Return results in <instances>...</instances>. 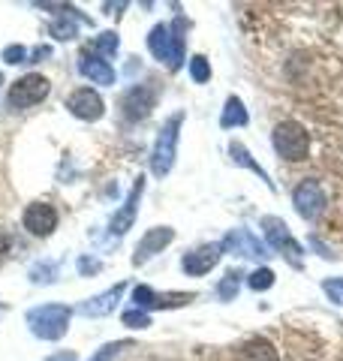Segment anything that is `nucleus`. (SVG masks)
I'll list each match as a JSON object with an SVG mask.
<instances>
[{
    "mask_svg": "<svg viewBox=\"0 0 343 361\" xmlns=\"http://www.w3.org/2000/svg\"><path fill=\"white\" fill-rule=\"evenodd\" d=\"M124 292H127V283H114L112 289L100 292V295H94V298L85 301V304H78V313H82V316H90V319L109 316L114 307H118V301H121Z\"/></svg>",
    "mask_w": 343,
    "mask_h": 361,
    "instance_id": "16",
    "label": "nucleus"
},
{
    "mask_svg": "<svg viewBox=\"0 0 343 361\" xmlns=\"http://www.w3.org/2000/svg\"><path fill=\"white\" fill-rule=\"evenodd\" d=\"M292 205L299 211L301 220L316 223L328 208V196L316 178H304V180H299V187L292 190Z\"/></svg>",
    "mask_w": 343,
    "mask_h": 361,
    "instance_id": "6",
    "label": "nucleus"
},
{
    "mask_svg": "<svg viewBox=\"0 0 343 361\" xmlns=\"http://www.w3.org/2000/svg\"><path fill=\"white\" fill-rule=\"evenodd\" d=\"M157 106V87L154 85H133L127 94L121 97V115L130 123H139L154 111Z\"/></svg>",
    "mask_w": 343,
    "mask_h": 361,
    "instance_id": "8",
    "label": "nucleus"
},
{
    "mask_svg": "<svg viewBox=\"0 0 343 361\" xmlns=\"http://www.w3.org/2000/svg\"><path fill=\"white\" fill-rule=\"evenodd\" d=\"M223 250L235 253V256H247V259H259V256H268V250L259 244V238L250 229H232L223 238Z\"/></svg>",
    "mask_w": 343,
    "mask_h": 361,
    "instance_id": "15",
    "label": "nucleus"
},
{
    "mask_svg": "<svg viewBox=\"0 0 343 361\" xmlns=\"http://www.w3.org/2000/svg\"><path fill=\"white\" fill-rule=\"evenodd\" d=\"M4 310H6V307H4V304H0V313H4Z\"/></svg>",
    "mask_w": 343,
    "mask_h": 361,
    "instance_id": "34",
    "label": "nucleus"
},
{
    "mask_svg": "<svg viewBox=\"0 0 343 361\" xmlns=\"http://www.w3.org/2000/svg\"><path fill=\"white\" fill-rule=\"evenodd\" d=\"M247 286L253 289V292H265L274 286V271L271 268H256L253 274L247 277Z\"/></svg>",
    "mask_w": 343,
    "mask_h": 361,
    "instance_id": "25",
    "label": "nucleus"
},
{
    "mask_svg": "<svg viewBox=\"0 0 343 361\" xmlns=\"http://www.w3.org/2000/svg\"><path fill=\"white\" fill-rule=\"evenodd\" d=\"M193 298V292H169V295H163V292H154L151 286H136L133 289V307H139V310H163V307H184V304H190Z\"/></svg>",
    "mask_w": 343,
    "mask_h": 361,
    "instance_id": "9",
    "label": "nucleus"
},
{
    "mask_svg": "<svg viewBox=\"0 0 343 361\" xmlns=\"http://www.w3.org/2000/svg\"><path fill=\"white\" fill-rule=\"evenodd\" d=\"M190 78L196 85H205L211 78V61L205 58V54H196V58H190Z\"/></svg>",
    "mask_w": 343,
    "mask_h": 361,
    "instance_id": "24",
    "label": "nucleus"
},
{
    "mask_svg": "<svg viewBox=\"0 0 343 361\" xmlns=\"http://www.w3.org/2000/svg\"><path fill=\"white\" fill-rule=\"evenodd\" d=\"M238 289H241V271H226L223 280L217 283V295L220 301H235Z\"/></svg>",
    "mask_w": 343,
    "mask_h": 361,
    "instance_id": "23",
    "label": "nucleus"
},
{
    "mask_svg": "<svg viewBox=\"0 0 343 361\" xmlns=\"http://www.w3.org/2000/svg\"><path fill=\"white\" fill-rule=\"evenodd\" d=\"M181 123H184V111L172 115L163 127H160L157 139H154V148H151V172L157 178H166L175 166V157H178V139H181Z\"/></svg>",
    "mask_w": 343,
    "mask_h": 361,
    "instance_id": "3",
    "label": "nucleus"
},
{
    "mask_svg": "<svg viewBox=\"0 0 343 361\" xmlns=\"http://www.w3.org/2000/svg\"><path fill=\"white\" fill-rule=\"evenodd\" d=\"M142 193H145V178H136V184H133V190H130V196H127V202L121 205V211L112 217V223H109V232L112 235H124L133 226V220H136V214H139V202H142Z\"/></svg>",
    "mask_w": 343,
    "mask_h": 361,
    "instance_id": "14",
    "label": "nucleus"
},
{
    "mask_svg": "<svg viewBox=\"0 0 343 361\" xmlns=\"http://www.w3.org/2000/svg\"><path fill=\"white\" fill-rule=\"evenodd\" d=\"M130 346H133L130 341H114V343H106V346H102L100 353H97L94 358H90V361H112L114 355H121L124 349H130Z\"/></svg>",
    "mask_w": 343,
    "mask_h": 361,
    "instance_id": "29",
    "label": "nucleus"
},
{
    "mask_svg": "<svg viewBox=\"0 0 343 361\" xmlns=\"http://www.w3.org/2000/svg\"><path fill=\"white\" fill-rule=\"evenodd\" d=\"M21 226L33 235V238H45L57 229V208L49 205V202H30L21 214Z\"/></svg>",
    "mask_w": 343,
    "mask_h": 361,
    "instance_id": "11",
    "label": "nucleus"
},
{
    "mask_svg": "<svg viewBox=\"0 0 343 361\" xmlns=\"http://www.w3.org/2000/svg\"><path fill=\"white\" fill-rule=\"evenodd\" d=\"M114 51H118V33H114V30L100 33L97 39L88 42V54H97V58H102V61H109Z\"/></svg>",
    "mask_w": 343,
    "mask_h": 361,
    "instance_id": "22",
    "label": "nucleus"
},
{
    "mask_svg": "<svg viewBox=\"0 0 343 361\" xmlns=\"http://www.w3.org/2000/svg\"><path fill=\"white\" fill-rule=\"evenodd\" d=\"M45 361H76V353H57V355H49Z\"/></svg>",
    "mask_w": 343,
    "mask_h": 361,
    "instance_id": "33",
    "label": "nucleus"
},
{
    "mask_svg": "<svg viewBox=\"0 0 343 361\" xmlns=\"http://www.w3.org/2000/svg\"><path fill=\"white\" fill-rule=\"evenodd\" d=\"M121 319H124L127 329H148V325H151V313H145L139 307H130V310H124Z\"/></svg>",
    "mask_w": 343,
    "mask_h": 361,
    "instance_id": "26",
    "label": "nucleus"
},
{
    "mask_svg": "<svg viewBox=\"0 0 343 361\" xmlns=\"http://www.w3.org/2000/svg\"><path fill=\"white\" fill-rule=\"evenodd\" d=\"M247 121H250V115H247L244 103H241L238 97H229V99H226V106H223V115H220V127H223V130L247 127Z\"/></svg>",
    "mask_w": 343,
    "mask_h": 361,
    "instance_id": "21",
    "label": "nucleus"
},
{
    "mask_svg": "<svg viewBox=\"0 0 343 361\" xmlns=\"http://www.w3.org/2000/svg\"><path fill=\"white\" fill-rule=\"evenodd\" d=\"M271 145L280 160L286 163H301L311 154V133L299 121H280L271 133Z\"/></svg>",
    "mask_w": 343,
    "mask_h": 361,
    "instance_id": "1",
    "label": "nucleus"
},
{
    "mask_svg": "<svg viewBox=\"0 0 343 361\" xmlns=\"http://www.w3.org/2000/svg\"><path fill=\"white\" fill-rule=\"evenodd\" d=\"M172 241H175V229H172V226H157V229H148V232L142 235V241L136 244L133 265L151 262V259H154L157 253H163Z\"/></svg>",
    "mask_w": 343,
    "mask_h": 361,
    "instance_id": "13",
    "label": "nucleus"
},
{
    "mask_svg": "<svg viewBox=\"0 0 343 361\" xmlns=\"http://www.w3.org/2000/svg\"><path fill=\"white\" fill-rule=\"evenodd\" d=\"M78 21H82V25H88V18L78 16V13H73V9H66V13H57V21L52 25V37L61 39V42L76 39V37H78Z\"/></svg>",
    "mask_w": 343,
    "mask_h": 361,
    "instance_id": "19",
    "label": "nucleus"
},
{
    "mask_svg": "<svg viewBox=\"0 0 343 361\" xmlns=\"http://www.w3.org/2000/svg\"><path fill=\"white\" fill-rule=\"evenodd\" d=\"M148 49L151 54L166 63L169 70H178L184 63V37H181V21L175 25H154V30L148 33Z\"/></svg>",
    "mask_w": 343,
    "mask_h": 361,
    "instance_id": "4",
    "label": "nucleus"
},
{
    "mask_svg": "<svg viewBox=\"0 0 343 361\" xmlns=\"http://www.w3.org/2000/svg\"><path fill=\"white\" fill-rule=\"evenodd\" d=\"M57 277V265L54 262H40L30 268V280L33 283H52V280Z\"/></svg>",
    "mask_w": 343,
    "mask_h": 361,
    "instance_id": "28",
    "label": "nucleus"
},
{
    "mask_svg": "<svg viewBox=\"0 0 343 361\" xmlns=\"http://www.w3.org/2000/svg\"><path fill=\"white\" fill-rule=\"evenodd\" d=\"M25 58H28V49H25V45H6V49H4V61H6V63H21Z\"/></svg>",
    "mask_w": 343,
    "mask_h": 361,
    "instance_id": "30",
    "label": "nucleus"
},
{
    "mask_svg": "<svg viewBox=\"0 0 343 361\" xmlns=\"http://www.w3.org/2000/svg\"><path fill=\"white\" fill-rule=\"evenodd\" d=\"M70 316L73 307L66 304H40V307L28 310V329L40 341H61L70 329Z\"/></svg>",
    "mask_w": 343,
    "mask_h": 361,
    "instance_id": "2",
    "label": "nucleus"
},
{
    "mask_svg": "<svg viewBox=\"0 0 343 361\" xmlns=\"http://www.w3.org/2000/svg\"><path fill=\"white\" fill-rule=\"evenodd\" d=\"M78 73H82V78H88V82L94 85H114V70L109 61L97 58V54H82L78 58Z\"/></svg>",
    "mask_w": 343,
    "mask_h": 361,
    "instance_id": "17",
    "label": "nucleus"
},
{
    "mask_svg": "<svg viewBox=\"0 0 343 361\" xmlns=\"http://www.w3.org/2000/svg\"><path fill=\"white\" fill-rule=\"evenodd\" d=\"M262 232H265V241L271 244V250L286 256L295 268L301 265V244L292 238L289 226H286L280 217H262Z\"/></svg>",
    "mask_w": 343,
    "mask_h": 361,
    "instance_id": "7",
    "label": "nucleus"
},
{
    "mask_svg": "<svg viewBox=\"0 0 343 361\" xmlns=\"http://www.w3.org/2000/svg\"><path fill=\"white\" fill-rule=\"evenodd\" d=\"M49 90H52L49 78L40 75V73H28V75H21V78H16V82L9 85L6 109H13V111L33 109V106H40L42 99L49 97Z\"/></svg>",
    "mask_w": 343,
    "mask_h": 361,
    "instance_id": "5",
    "label": "nucleus"
},
{
    "mask_svg": "<svg viewBox=\"0 0 343 361\" xmlns=\"http://www.w3.org/2000/svg\"><path fill=\"white\" fill-rule=\"evenodd\" d=\"M66 109H70L73 118L85 121V123H94L106 115V103H102V97L94 87H76L73 94L66 97Z\"/></svg>",
    "mask_w": 343,
    "mask_h": 361,
    "instance_id": "10",
    "label": "nucleus"
},
{
    "mask_svg": "<svg viewBox=\"0 0 343 361\" xmlns=\"http://www.w3.org/2000/svg\"><path fill=\"white\" fill-rule=\"evenodd\" d=\"M229 154H232V163H238V166L250 169V172H253V175H259V180H265V187H268V190H274V180H271V175H268L265 169H262V166L253 160V157H250V151L244 148L241 142H232V145H229Z\"/></svg>",
    "mask_w": 343,
    "mask_h": 361,
    "instance_id": "20",
    "label": "nucleus"
},
{
    "mask_svg": "<svg viewBox=\"0 0 343 361\" xmlns=\"http://www.w3.org/2000/svg\"><path fill=\"white\" fill-rule=\"evenodd\" d=\"M220 256H223V244H199L190 253L181 256V268H184L187 277H205L220 262Z\"/></svg>",
    "mask_w": 343,
    "mask_h": 361,
    "instance_id": "12",
    "label": "nucleus"
},
{
    "mask_svg": "<svg viewBox=\"0 0 343 361\" xmlns=\"http://www.w3.org/2000/svg\"><path fill=\"white\" fill-rule=\"evenodd\" d=\"M241 361H280V353L268 337H250L241 346Z\"/></svg>",
    "mask_w": 343,
    "mask_h": 361,
    "instance_id": "18",
    "label": "nucleus"
},
{
    "mask_svg": "<svg viewBox=\"0 0 343 361\" xmlns=\"http://www.w3.org/2000/svg\"><path fill=\"white\" fill-rule=\"evenodd\" d=\"M323 292L328 295L331 304L343 307V277H325V280H323Z\"/></svg>",
    "mask_w": 343,
    "mask_h": 361,
    "instance_id": "27",
    "label": "nucleus"
},
{
    "mask_svg": "<svg viewBox=\"0 0 343 361\" xmlns=\"http://www.w3.org/2000/svg\"><path fill=\"white\" fill-rule=\"evenodd\" d=\"M102 265L97 262V259H90V256H82L78 259V271H82V274H97Z\"/></svg>",
    "mask_w": 343,
    "mask_h": 361,
    "instance_id": "31",
    "label": "nucleus"
},
{
    "mask_svg": "<svg viewBox=\"0 0 343 361\" xmlns=\"http://www.w3.org/2000/svg\"><path fill=\"white\" fill-rule=\"evenodd\" d=\"M9 247H13V238H9V232L0 226V262L6 259V253H9Z\"/></svg>",
    "mask_w": 343,
    "mask_h": 361,
    "instance_id": "32",
    "label": "nucleus"
}]
</instances>
